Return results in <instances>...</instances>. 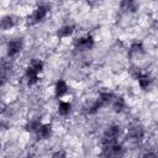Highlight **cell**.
<instances>
[{
  "mask_svg": "<svg viewBox=\"0 0 158 158\" xmlns=\"http://www.w3.org/2000/svg\"><path fill=\"white\" fill-rule=\"evenodd\" d=\"M44 69V63L40 58H33L25 70V79L28 86H33L38 83L40 75Z\"/></svg>",
  "mask_w": 158,
  "mask_h": 158,
  "instance_id": "obj_1",
  "label": "cell"
},
{
  "mask_svg": "<svg viewBox=\"0 0 158 158\" xmlns=\"http://www.w3.org/2000/svg\"><path fill=\"white\" fill-rule=\"evenodd\" d=\"M73 46H74V49H77L78 52H88L94 48L95 40L91 35H85L79 38H75L73 42Z\"/></svg>",
  "mask_w": 158,
  "mask_h": 158,
  "instance_id": "obj_2",
  "label": "cell"
},
{
  "mask_svg": "<svg viewBox=\"0 0 158 158\" xmlns=\"http://www.w3.org/2000/svg\"><path fill=\"white\" fill-rule=\"evenodd\" d=\"M23 49V41L22 38H12L6 43V56L9 58L17 57Z\"/></svg>",
  "mask_w": 158,
  "mask_h": 158,
  "instance_id": "obj_3",
  "label": "cell"
},
{
  "mask_svg": "<svg viewBox=\"0 0 158 158\" xmlns=\"http://www.w3.org/2000/svg\"><path fill=\"white\" fill-rule=\"evenodd\" d=\"M120 135H121V127L118 125L112 123V125L107 126L106 130L104 131V135H102V144L116 142L118 139Z\"/></svg>",
  "mask_w": 158,
  "mask_h": 158,
  "instance_id": "obj_4",
  "label": "cell"
},
{
  "mask_svg": "<svg viewBox=\"0 0 158 158\" xmlns=\"http://www.w3.org/2000/svg\"><path fill=\"white\" fill-rule=\"evenodd\" d=\"M144 137V130L139 123H131L127 128V139L133 143H138Z\"/></svg>",
  "mask_w": 158,
  "mask_h": 158,
  "instance_id": "obj_5",
  "label": "cell"
},
{
  "mask_svg": "<svg viewBox=\"0 0 158 158\" xmlns=\"http://www.w3.org/2000/svg\"><path fill=\"white\" fill-rule=\"evenodd\" d=\"M48 12H49V7H48L47 5H38V6L32 11V14L30 15L28 21H30L32 25L40 23V22L44 21V19L48 16Z\"/></svg>",
  "mask_w": 158,
  "mask_h": 158,
  "instance_id": "obj_6",
  "label": "cell"
},
{
  "mask_svg": "<svg viewBox=\"0 0 158 158\" xmlns=\"http://www.w3.org/2000/svg\"><path fill=\"white\" fill-rule=\"evenodd\" d=\"M102 154L106 157H120L123 154V147L118 141L102 144Z\"/></svg>",
  "mask_w": 158,
  "mask_h": 158,
  "instance_id": "obj_7",
  "label": "cell"
},
{
  "mask_svg": "<svg viewBox=\"0 0 158 158\" xmlns=\"http://www.w3.org/2000/svg\"><path fill=\"white\" fill-rule=\"evenodd\" d=\"M139 9L137 0H120V11L122 14H135Z\"/></svg>",
  "mask_w": 158,
  "mask_h": 158,
  "instance_id": "obj_8",
  "label": "cell"
},
{
  "mask_svg": "<svg viewBox=\"0 0 158 158\" xmlns=\"http://www.w3.org/2000/svg\"><path fill=\"white\" fill-rule=\"evenodd\" d=\"M52 133H53L52 125L51 123H42L41 127L35 132V136L38 141H44V139L51 138Z\"/></svg>",
  "mask_w": 158,
  "mask_h": 158,
  "instance_id": "obj_9",
  "label": "cell"
},
{
  "mask_svg": "<svg viewBox=\"0 0 158 158\" xmlns=\"http://www.w3.org/2000/svg\"><path fill=\"white\" fill-rule=\"evenodd\" d=\"M136 80H137V83H138V86H139L143 91L149 90L151 86H152V84H153V79H152V77H151L149 74H147V73H143V72L137 77Z\"/></svg>",
  "mask_w": 158,
  "mask_h": 158,
  "instance_id": "obj_10",
  "label": "cell"
},
{
  "mask_svg": "<svg viewBox=\"0 0 158 158\" xmlns=\"http://www.w3.org/2000/svg\"><path fill=\"white\" fill-rule=\"evenodd\" d=\"M53 89H54V96L58 98V99H62L63 96L67 95V93H68V90H69V86H68V84H67L65 80L58 79V80L56 81Z\"/></svg>",
  "mask_w": 158,
  "mask_h": 158,
  "instance_id": "obj_11",
  "label": "cell"
},
{
  "mask_svg": "<svg viewBox=\"0 0 158 158\" xmlns=\"http://www.w3.org/2000/svg\"><path fill=\"white\" fill-rule=\"evenodd\" d=\"M146 53L144 51V47L142 44V42H133L130 48H128V56L131 58H137V57H141Z\"/></svg>",
  "mask_w": 158,
  "mask_h": 158,
  "instance_id": "obj_12",
  "label": "cell"
},
{
  "mask_svg": "<svg viewBox=\"0 0 158 158\" xmlns=\"http://www.w3.org/2000/svg\"><path fill=\"white\" fill-rule=\"evenodd\" d=\"M115 94L114 93H111V91H101L100 94H99V96H98V102L101 105V107H105V106H107V105H111V102H112V100L115 99Z\"/></svg>",
  "mask_w": 158,
  "mask_h": 158,
  "instance_id": "obj_13",
  "label": "cell"
},
{
  "mask_svg": "<svg viewBox=\"0 0 158 158\" xmlns=\"http://www.w3.org/2000/svg\"><path fill=\"white\" fill-rule=\"evenodd\" d=\"M111 107H112V111L114 112L121 114L126 109V100L122 96H115V99L111 102Z\"/></svg>",
  "mask_w": 158,
  "mask_h": 158,
  "instance_id": "obj_14",
  "label": "cell"
},
{
  "mask_svg": "<svg viewBox=\"0 0 158 158\" xmlns=\"http://www.w3.org/2000/svg\"><path fill=\"white\" fill-rule=\"evenodd\" d=\"M75 31V27L73 25H63L57 30V37L58 38H68L70 37Z\"/></svg>",
  "mask_w": 158,
  "mask_h": 158,
  "instance_id": "obj_15",
  "label": "cell"
},
{
  "mask_svg": "<svg viewBox=\"0 0 158 158\" xmlns=\"http://www.w3.org/2000/svg\"><path fill=\"white\" fill-rule=\"evenodd\" d=\"M72 109H73V106H72V104H70L69 101H63V100H60V101L58 102V106H57V112H58L59 116L65 117V116H68V115L72 112Z\"/></svg>",
  "mask_w": 158,
  "mask_h": 158,
  "instance_id": "obj_16",
  "label": "cell"
},
{
  "mask_svg": "<svg viewBox=\"0 0 158 158\" xmlns=\"http://www.w3.org/2000/svg\"><path fill=\"white\" fill-rule=\"evenodd\" d=\"M0 26H1V30H2V31L11 30V28L15 26V20H14V17H12L11 15H5V16H2Z\"/></svg>",
  "mask_w": 158,
  "mask_h": 158,
  "instance_id": "obj_17",
  "label": "cell"
},
{
  "mask_svg": "<svg viewBox=\"0 0 158 158\" xmlns=\"http://www.w3.org/2000/svg\"><path fill=\"white\" fill-rule=\"evenodd\" d=\"M42 125V121L40 118H32L30 121H27V123L25 125V130L27 132H31V133H35Z\"/></svg>",
  "mask_w": 158,
  "mask_h": 158,
  "instance_id": "obj_18",
  "label": "cell"
},
{
  "mask_svg": "<svg viewBox=\"0 0 158 158\" xmlns=\"http://www.w3.org/2000/svg\"><path fill=\"white\" fill-rule=\"evenodd\" d=\"M64 156H65V153H63V152H56L53 154V157H64Z\"/></svg>",
  "mask_w": 158,
  "mask_h": 158,
  "instance_id": "obj_19",
  "label": "cell"
}]
</instances>
